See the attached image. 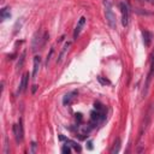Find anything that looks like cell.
Segmentation results:
<instances>
[{
  "label": "cell",
  "instance_id": "1",
  "mask_svg": "<svg viewBox=\"0 0 154 154\" xmlns=\"http://www.w3.org/2000/svg\"><path fill=\"white\" fill-rule=\"evenodd\" d=\"M103 7H105V17H106L107 24L109 25L111 29H116L117 19H116V14L112 10V2L109 0H103Z\"/></svg>",
  "mask_w": 154,
  "mask_h": 154
},
{
  "label": "cell",
  "instance_id": "2",
  "mask_svg": "<svg viewBox=\"0 0 154 154\" xmlns=\"http://www.w3.org/2000/svg\"><path fill=\"white\" fill-rule=\"evenodd\" d=\"M47 38H48V32H47V31H45V30L37 31V32L34 35L32 41H31V48H32V51L41 49V48L45 46Z\"/></svg>",
  "mask_w": 154,
  "mask_h": 154
},
{
  "label": "cell",
  "instance_id": "3",
  "mask_svg": "<svg viewBox=\"0 0 154 154\" xmlns=\"http://www.w3.org/2000/svg\"><path fill=\"white\" fill-rule=\"evenodd\" d=\"M106 117V109H95L90 113V124L97 125L100 124Z\"/></svg>",
  "mask_w": 154,
  "mask_h": 154
},
{
  "label": "cell",
  "instance_id": "4",
  "mask_svg": "<svg viewBox=\"0 0 154 154\" xmlns=\"http://www.w3.org/2000/svg\"><path fill=\"white\" fill-rule=\"evenodd\" d=\"M13 135H14V138H16L17 143H20L23 141L24 131H23V125H22V120L20 119H19V122L17 124L13 125Z\"/></svg>",
  "mask_w": 154,
  "mask_h": 154
},
{
  "label": "cell",
  "instance_id": "5",
  "mask_svg": "<svg viewBox=\"0 0 154 154\" xmlns=\"http://www.w3.org/2000/svg\"><path fill=\"white\" fill-rule=\"evenodd\" d=\"M119 8H120V13H122V24L124 26H128L129 24V7L125 2H120L119 4Z\"/></svg>",
  "mask_w": 154,
  "mask_h": 154
},
{
  "label": "cell",
  "instance_id": "6",
  "mask_svg": "<svg viewBox=\"0 0 154 154\" xmlns=\"http://www.w3.org/2000/svg\"><path fill=\"white\" fill-rule=\"evenodd\" d=\"M153 75H154V58H152V61H150V69H149V72H148V76H147V79H146V84H144V90H143V95L147 94V89L149 87V83L153 78Z\"/></svg>",
  "mask_w": 154,
  "mask_h": 154
},
{
  "label": "cell",
  "instance_id": "7",
  "mask_svg": "<svg viewBox=\"0 0 154 154\" xmlns=\"http://www.w3.org/2000/svg\"><path fill=\"white\" fill-rule=\"evenodd\" d=\"M76 95H77V91L76 90H73V91H70V93H67V94H65V96L63 97V103L66 106H69L73 100H75V97H76Z\"/></svg>",
  "mask_w": 154,
  "mask_h": 154
},
{
  "label": "cell",
  "instance_id": "8",
  "mask_svg": "<svg viewBox=\"0 0 154 154\" xmlns=\"http://www.w3.org/2000/svg\"><path fill=\"white\" fill-rule=\"evenodd\" d=\"M84 24H85V18H84V17H81L79 20H78V23H77V25H76V28H75V31H73V38H77V37H78V35H79L82 28L84 26Z\"/></svg>",
  "mask_w": 154,
  "mask_h": 154
},
{
  "label": "cell",
  "instance_id": "9",
  "mask_svg": "<svg viewBox=\"0 0 154 154\" xmlns=\"http://www.w3.org/2000/svg\"><path fill=\"white\" fill-rule=\"evenodd\" d=\"M28 78H29V73H24L22 76L19 87H18V93H22V91H24L26 89V87H28Z\"/></svg>",
  "mask_w": 154,
  "mask_h": 154
},
{
  "label": "cell",
  "instance_id": "10",
  "mask_svg": "<svg viewBox=\"0 0 154 154\" xmlns=\"http://www.w3.org/2000/svg\"><path fill=\"white\" fill-rule=\"evenodd\" d=\"M40 64H41V58L38 55H35L34 57V69H32V78L36 77L37 72H38V69H40Z\"/></svg>",
  "mask_w": 154,
  "mask_h": 154
},
{
  "label": "cell",
  "instance_id": "11",
  "mask_svg": "<svg viewBox=\"0 0 154 154\" xmlns=\"http://www.w3.org/2000/svg\"><path fill=\"white\" fill-rule=\"evenodd\" d=\"M142 36H143V43H144V46L149 47V45L152 42V34L149 31H147V30H142Z\"/></svg>",
  "mask_w": 154,
  "mask_h": 154
},
{
  "label": "cell",
  "instance_id": "12",
  "mask_svg": "<svg viewBox=\"0 0 154 154\" xmlns=\"http://www.w3.org/2000/svg\"><path fill=\"white\" fill-rule=\"evenodd\" d=\"M11 12H10V7H5L1 10V20H5L7 18H10Z\"/></svg>",
  "mask_w": 154,
  "mask_h": 154
},
{
  "label": "cell",
  "instance_id": "13",
  "mask_svg": "<svg viewBox=\"0 0 154 154\" xmlns=\"http://www.w3.org/2000/svg\"><path fill=\"white\" fill-rule=\"evenodd\" d=\"M119 147H120V140L117 138V140L114 141V144H113L112 149H111V154H116V153H118V152H119Z\"/></svg>",
  "mask_w": 154,
  "mask_h": 154
},
{
  "label": "cell",
  "instance_id": "14",
  "mask_svg": "<svg viewBox=\"0 0 154 154\" xmlns=\"http://www.w3.org/2000/svg\"><path fill=\"white\" fill-rule=\"evenodd\" d=\"M24 57H25V53H22V55H20V60L18 61V64H17V69H22V66H23V63H24Z\"/></svg>",
  "mask_w": 154,
  "mask_h": 154
},
{
  "label": "cell",
  "instance_id": "15",
  "mask_svg": "<svg viewBox=\"0 0 154 154\" xmlns=\"http://www.w3.org/2000/svg\"><path fill=\"white\" fill-rule=\"evenodd\" d=\"M66 142H69V143H70V144H71V146H72V147H73V148H75L77 152H81V147H79V146H78L76 142H73V141H70V140H66Z\"/></svg>",
  "mask_w": 154,
  "mask_h": 154
},
{
  "label": "cell",
  "instance_id": "16",
  "mask_svg": "<svg viewBox=\"0 0 154 154\" xmlns=\"http://www.w3.org/2000/svg\"><path fill=\"white\" fill-rule=\"evenodd\" d=\"M61 153H64V154H69V153H71V148L67 146V143H66L65 146L61 147Z\"/></svg>",
  "mask_w": 154,
  "mask_h": 154
},
{
  "label": "cell",
  "instance_id": "17",
  "mask_svg": "<svg viewBox=\"0 0 154 154\" xmlns=\"http://www.w3.org/2000/svg\"><path fill=\"white\" fill-rule=\"evenodd\" d=\"M97 79H99V82H100L101 84H103V85H106V84H111V82H109L108 79H105V78H102L101 76H99Z\"/></svg>",
  "mask_w": 154,
  "mask_h": 154
},
{
  "label": "cell",
  "instance_id": "18",
  "mask_svg": "<svg viewBox=\"0 0 154 154\" xmlns=\"http://www.w3.org/2000/svg\"><path fill=\"white\" fill-rule=\"evenodd\" d=\"M144 1H147V2H149V4H152V5H154V0H144Z\"/></svg>",
  "mask_w": 154,
  "mask_h": 154
}]
</instances>
